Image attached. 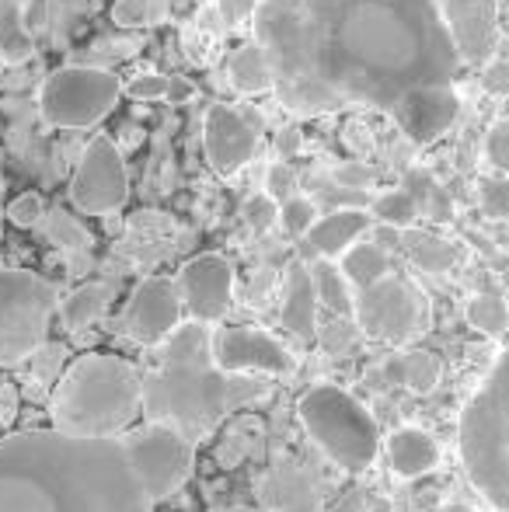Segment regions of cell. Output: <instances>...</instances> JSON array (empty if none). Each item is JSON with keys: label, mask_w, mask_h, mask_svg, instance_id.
<instances>
[{"label": "cell", "mask_w": 509, "mask_h": 512, "mask_svg": "<svg viewBox=\"0 0 509 512\" xmlns=\"http://www.w3.org/2000/svg\"><path fill=\"white\" fill-rule=\"evenodd\" d=\"M440 377H443V366L433 352H422V349H412L401 356V380L412 394H433L440 387Z\"/></svg>", "instance_id": "obj_31"}, {"label": "cell", "mask_w": 509, "mask_h": 512, "mask_svg": "<svg viewBox=\"0 0 509 512\" xmlns=\"http://www.w3.org/2000/svg\"><path fill=\"white\" fill-rule=\"evenodd\" d=\"M182 293L171 276H150L133 290L119 317V331L133 345H161L182 324Z\"/></svg>", "instance_id": "obj_13"}, {"label": "cell", "mask_w": 509, "mask_h": 512, "mask_svg": "<svg viewBox=\"0 0 509 512\" xmlns=\"http://www.w3.org/2000/svg\"><path fill=\"white\" fill-rule=\"evenodd\" d=\"M269 394L258 377H234L217 366H157L143 373V415L147 422L175 425L189 439L210 432L234 408Z\"/></svg>", "instance_id": "obj_4"}, {"label": "cell", "mask_w": 509, "mask_h": 512, "mask_svg": "<svg viewBox=\"0 0 509 512\" xmlns=\"http://www.w3.org/2000/svg\"><path fill=\"white\" fill-rule=\"evenodd\" d=\"M401 248H405L408 262L415 265V269L422 272H433V276H440V272H450L457 262V248L447 241V237L440 234H429V230H401Z\"/></svg>", "instance_id": "obj_23"}, {"label": "cell", "mask_w": 509, "mask_h": 512, "mask_svg": "<svg viewBox=\"0 0 509 512\" xmlns=\"http://www.w3.org/2000/svg\"><path fill=\"white\" fill-rule=\"evenodd\" d=\"M464 67H485L499 42V0H436Z\"/></svg>", "instance_id": "obj_14"}, {"label": "cell", "mask_w": 509, "mask_h": 512, "mask_svg": "<svg viewBox=\"0 0 509 512\" xmlns=\"http://www.w3.org/2000/svg\"><path fill=\"white\" fill-rule=\"evenodd\" d=\"M279 321H283V328L290 331V335H297L300 342H314V335H318V293H314L311 265H304V262L290 265Z\"/></svg>", "instance_id": "obj_20"}, {"label": "cell", "mask_w": 509, "mask_h": 512, "mask_svg": "<svg viewBox=\"0 0 509 512\" xmlns=\"http://www.w3.org/2000/svg\"><path fill=\"white\" fill-rule=\"evenodd\" d=\"M255 42L297 115L394 112L408 91L450 88L464 67L436 0H258Z\"/></svg>", "instance_id": "obj_1"}, {"label": "cell", "mask_w": 509, "mask_h": 512, "mask_svg": "<svg viewBox=\"0 0 509 512\" xmlns=\"http://www.w3.org/2000/svg\"><path fill=\"white\" fill-rule=\"evenodd\" d=\"M265 196L276 199V203H286V199H293V189H297V175H293L290 164H272L269 175H265Z\"/></svg>", "instance_id": "obj_41"}, {"label": "cell", "mask_w": 509, "mask_h": 512, "mask_svg": "<svg viewBox=\"0 0 509 512\" xmlns=\"http://www.w3.org/2000/svg\"><path fill=\"white\" fill-rule=\"evenodd\" d=\"M227 74H231L234 91H241V95H265V91L276 88L272 67L258 42H245V46L234 49L231 63H227Z\"/></svg>", "instance_id": "obj_24"}, {"label": "cell", "mask_w": 509, "mask_h": 512, "mask_svg": "<svg viewBox=\"0 0 509 512\" xmlns=\"http://www.w3.org/2000/svg\"><path fill=\"white\" fill-rule=\"evenodd\" d=\"M276 150L283 154V161L297 154V150H300V133H297V129H283V133H279V140H276Z\"/></svg>", "instance_id": "obj_48"}, {"label": "cell", "mask_w": 509, "mask_h": 512, "mask_svg": "<svg viewBox=\"0 0 509 512\" xmlns=\"http://www.w3.org/2000/svg\"><path fill=\"white\" fill-rule=\"evenodd\" d=\"M217 7H220V18H224V25L238 28V25H245L248 18H255L258 0H217Z\"/></svg>", "instance_id": "obj_44"}, {"label": "cell", "mask_w": 509, "mask_h": 512, "mask_svg": "<svg viewBox=\"0 0 509 512\" xmlns=\"http://www.w3.org/2000/svg\"><path fill=\"white\" fill-rule=\"evenodd\" d=\"M241 213H245V223H248V227H252L255 234H262V230H269L272 223L279 220V203H276V199L265 196V192H258V196L248 199Z\"/></svg>", "instance_id": "obj_38"}, {"label": "cell", "mask_w": 509, "mask_h": 512, "mask_svg": "<svg viewBox=\"0 0 509 512\" xmlns=\"http://www.w3.org/2000/svg\"><path fill=\"white\" fill-rule=\"evenodd\" d=\"M63 356H67V352H63V345H42L39 352H35L32 356V366H35V377L39 380H60V363H63Z\"/></svg>", "instance_id": "obj_42"}, {"label": "cell", "mask_w": 509, "mask_h": 512, "mask_svg": "<svg viewBox=\"0 0 509 512\" xmlns=\"http://www.w3.org/2000/svg\"><path fill=\"white\" fill-rule=\"evenodd\" d=\"M370 216H377V220H381V227L412 230L415 216H419V206H415V199L408 196L405 189H391V192H384V196L374 199Z\"/></svg>", "instance_id": "obj_32"}, {"label": "cell", "mask_w": 509, "mask_h": 512, "mask_svg": "<svg viewBox=\"0 0 509 512\" xmlns=\"http://www.w3.org/2000/svg\"><path fill=\"white\" fill-rule=\"evenodd\" d=\"M363 512H394V502L391 499H374V502H367V506H363Z\"/></svg>", "instance_id": "obj_49"}, {"label": "cell", "mask_w": 509, "mask_h": 512, "mask_svg": "<svg viewBox=\"0 0 509 512\" xmlns=\"http://www.w3.org/2000/svg\"><path fill=\"white\" fill-rule=\"evenodd\" d=\"M353 317L360 335L384 345H405L429 328V300L408 279L384 276L381 283L356 293Z\"/></svg>", "instance_id": "obj_10"}, {"label": "cell", "mask_w": 509, "mask_h": 512, "mask_svg": "<svg viewBox=\"0 0 509 512\" xmlns=\"http://www.w3.org/2000/svg\"><path fill=\"white\" fill-rule=\"evenodd\" d=\"M178 293L182 307L192 314V321L217 324L227 317L234 300V269L224 255H196L178 272Z\"/></svg>", "instance_id": "obj_15"}, {"label": "cell", "mask_w": 509, "mask_h": 512, "mask_svg": "<svg viewBox=\"0 0 509 512\" xmlns=\"http://www.w3.org/2000/svg\"><path fill=\"white\" fill-rule=\"evenodd\" d=\"M297 415L311 443L342 471H367L381 453V432H377L374 415L342 387H307Z\"/></svg>", "instance_id": "obj_6"}, {"label": "cell", "mask_w": 509, "mask_h": 512, "mask_svg": "<svg viewBox=\"0 0 509 512\" xmlns=\"http://www.w3.org/2000/svg\"><path fill=\"white\" fill-rule=\"evenodd\" d=\"M119 450H123L129 471L150 499V506L175 495L196 467V446L175 425L147 422L143 429L126 432L119 439Z\"/></svg>", "instance_id": "obj_8"}, {"label": "cell", "mask_w": 509, "mask_h": 512, "mask_svg": "<svg viewBox=\"0 0 509 512\" xmlns=\"http://www.w3.org/2000/svg\"><path fill=\"white\" fill-rule=\"evenodd\" d=\"M129 196V171L109 136H95L70 178V203L88 216L116 213Z\"/></svg>", "instance_id": "obj_11"}, {"label": "cell", "mask_w": 509, "mask_h": 512, "mask_svg": "<svg viewBox=\"0 0 509 512\" xmlns=\"http://www.w3.org/2000/svg\"><path fill=\"white\" fill-rule=\"evenodd\" d=\"M485 161L509 178V119H499L485 136Z\"/></svg>", "instance_id": "obj_36"}, {"label": "cell", "mask_w": 509, "mask_h": 512, "mask_svg": "<svg viewBox=\"0 0 509 512\" xmlns=\"http://www.w3.org/2000/svg\"><path fill=\"white\" fill-rule=\"evenodd\" d=\"M311 279H314V293L328 310H335L339 317H353V290H349V279L342 276V269L328 258H318L311 262Z\"/></svg>", "instance_id": "obj_27"}, {"label": "cell", "mask_w": 509, "mask_h": 512, "mask_svg": "<svg viewBox=\"0 0 509 512\" xmlns=\"http://www.w3.org/2000/svg\"><path fill=\"white\" fill-rule=\"evenodd\" d=\"M433 189H436V182H433V175L429 171H408V178H405V192L415 199V206H426L429 203V196H433Z\"/></svg>", "instance_id": "obj_45"}, {"label": "cell", "mask_w": 509, "mask_h": 512, "mask_svg": "<svg viewBox=\"0 0 509 512\" xmlns=\"http://www.w3.org/2000/svg\"><path fill=\"white\" fill-rule=\"evenodd\" d=\"M464 314H468L471 328L482 331V335H489V338H503L509 328V307L503 297H496V293H478V297H471L468 307H464Z\"/></svg>", "instance_id": "obj_30"}, {"label": "cell", "mask_w": 509, "mask_h": 512, "mask_svg": "<svg viewBox=\"0 0 509 512\" xmlns=\"http://www.w3.org/2000/svg\"><path fill=\"white\" fill-rule=\"evenodd\" d=\"M374 168L370 164H363V161H346V164H339V168L332 171V182L339 185V189H346V192H363V189H370L374 185Z\"/></svg>", "instance_id": "obj_37"}, {"label": "cell", "mask_w": 509, "mask_h": 512, "mask_svg": "<svg viewBox=\"0 0 509 512\" xmlns=\"http://www.w3.org/2000/svg\"><path fill=\"white\" fill-rule=\"evenodd\" d=\"M46 237L60 251H67V255L74 258V262H70L74 265V272H81V258L88 262L91 237H88V230H84L81 223L67 213V209H49L46 213Z\"/></svg>", "instance_id": "obj_29"}, {"label": "cell", "mask_w": 509, "mask_h": 512, "mask_svg": "<svg viewBox=\"0 0 509 512\" xmlns=\"http://www.w3.org/2000/svg\"><path fill=\"white\" fill-rule=\"evenodd\" d=\"M367 227H370L367 209H360V206L332 209L328 216L314 220V227L300 237V241H304L300 248H304V255H311L314 262H318V258L332 262V258L346 255V251L360 241V234H367Z\"/></svg>", "instance_id": "obj_19"}, {"label": "cell", "mask_w": 509, "mask_h": 512, "mask_svg": "<svg viewBox=\"0 0 509 512\" xmlns=\"http://www.w3.org/2000/svg\"><path fill=\"white\" fill-rule=\"evenodd\" d=\"M478 199H482V213L492 220L509 216V182L506 178H482L478 182Z\"/></svg>", "instance_id": "obj_35"}, {"label": "cell", "mask_w": 509, "mask_h": 512, "mask_svg": "<svg viewBox=\"0 0 509 512\" xmlns=\"http://www.w3.org/2000/svg\"><path fill=\"white\" fill-rule=\"evenodd\" d=\"M461 460L496 512H509V352L464 408Z\"/></svg>", "instance_id": "obj_5"}, {"label": "cell", "mask_w": 509, "mask_h": 512, "mask_svg": "<svg viewBox=\"0 0 509 512\" xmlns=\"http://www.w3.org/2000/svg\"><path fill=\"white\" fill-rule=\"evenodd\" d=\"M279 220H283V230L290 237H304L307 230L314 227V220H318V209H314L311 199L293 196V199H286V203L279 206Z\"/></svg>", "instance_id": "obj_34"}, {"label": "cell", "mask_w": 509, "mask_h": 512, "mask_svg": "<svg viewBox=\"0 0 509 512\" xmlns=\"http://www.w3.org/2000/svg\"><path fill=\"white\" fill-rule=\"evenodd\" d=\"M387 467H391L394 478H422V474L436 471L443 460L440 443L429 436L426 429H415V425H405V429H394L387 436Z\"/></svg>", "instance_id": "obj_21"}, {"label": "cell", "mask_w": 509, "mask_h": 512, "mask_svg": "<svg viewBox=\"0 0 509 512\" xmlns=\"http://www.w3.org/2000/svg\"><path fill=\"white\" fill-rule=\"evenodd\" d=\"M258 506L265 512H321V488L300 464H272L258 481Z\"/></svg>", "instance_id": "obj_18"}, {"label": "cell", "mask_w": 509, "mask_h": 512, "mask_svg": "<svg viewBox=\"0 0 509 512\" xmlns=\"http://www.w3.org/2000/svg\"><path fill=\"white\" fill-rule=\"evenodd\" d=\"M443 512H475V509H464V506H450V509H443Z\"/></svg>", "instance_id": "obj_50"}, {"label": "cell", "mask_w": 509, "mask_h": 512, "mask_svg": "<svg viewBox=\"0 0 509 512\" xmlns=\"http://www.w3.org/2000/svg\"><path fill=\"white\" fill-rule=\"evenodd\" d=\"M168 81L171 77L164 74H140L126 84V95L133 102H161V98H168Z\"/></svg>", "instance_id": "obj_39"}, {"label": "cell", "mask_w": 509, "mask_h": 512, "mask_svg": "<svg viewBox=\"0 0 509 512\" xmlns=\"http://www.w3.org/2000/svg\"><path fill=\"white\" fill-rule=\"evenodd\" d=\"M213 363L234 377H290L297 356L265 328H220L213 331Z\"/></svg>", "instance_id": "obj_12"}, {"label": "cell", "mask_w": 509, "mask_h": 512, "mask_svg": "<svg viewBox=\"0 0 509 512\" xmlns=\"http://www.w3.org/2000/svg\"><path fill=\"white\" fill-rule=\"evenodd\" d=\"M157 366H217L213 328L203 321H182L161 345H154Z\"/></svg>", "instance_id": "obj_22"}, {"label": "cell", "mask_w": 509, "mask_h": 512, "mask_svg": "<svg viewBox=\"0 0 509 512\" xmlns=\"http://www.w3.org/2000/svg\"><path fill=\"white\" fill-rule=\"evenodd\" d=\"M0 237H4V213H0Z\"/></svg>", "instance_id": "obj_51"}, {"label": "cell", "mask_w": 509, "mask_h": 512, "mask_svg": "<svg viewBox=\"0 0 509 512\" xmlns=\"http://www.w3.org/2000/svg\"><path fill=\"white\" fill-rule=\"evenodd\" d=\"M196 95V88H192L185 77H171L168 81V102L171 105H182V102H189V98Z\"/></svg>", "instance_id": "obj_46"}, {"label": "cell", "mask_w": 509, "mask_h": 512, "mask_svg": "<svg viewBox=\"0 0 509 512\" xmlns=\"http://www.w3.org/2000/svg\"><path fill=\"white\" fill-rule=\"evenodd\" d=\"M227 512H255V509H227Z\"/></svg>", "instance_id": "obj_52"}, {"label": "cell", "mask_w": 509, "mask_h": 512, "mask_svg": "<svg viewBox=\"0 0 509 512\" xmlns=\"http://www.w3.org/2000/svg\"><path fill=\"white\" fill-rule=\"evenodd\" d=\"M426 209L433 213V220H450V199H447V192H443L440 185L433 189V196H429Z\"/></svg>", "instance_id": "obj_47"}, {"label": "cell", "mask_w": 509, "mask_h": 512, "mask_svg": "<svg viewBox=\"0 0 509 512\" xmlns=\"http://www.w3.org/2000/svg\"><path fill=\"white\" fill-rule=\"evenodd\" d=\"M28 0H0V60L25 63L35 49V39L25 25Z\"/></svg>", "instance_id": "obj_26"}, {"label": "cell", "mask_w": 509, "mask_h": 512, "mask_svg": "<svg viewBox=\"0 0 509 512\" xmlns=\"http://www.w3.org/2000/svg\"><path fill=\"white\" fill-rule=\"evenodd\" d=\"M143 415V373L123 356L91 352L60 373L49 394L53 432L81 443H119Z\"/></svg>", "instance_id": "obj_3"}, {"label": "cell", "mask_w": 509, "mask_h": 512, "mask_svg": "<svg viewBox=\"0 0 509 512\" xmlns=\"http://www.w3.org/2000/svg\"><path fill=\"white\" fill-rule=\"evenodd\" d=\"M123 84L105 67H60L42 84L39 108L42 119L56 129H88L98 126L116 108Z\"/></svg>", "instance_id": "obj_9"}, {"label": "cell", "mask_w": 509, "mask_h": 512, "mask_svg": "<svg viewBox=\"0 0 509 512\" xmlns=\"http://www.w3.org/2000/svg\"><path fill=\"white\" fill-rule=\"evenodd\" d=\"M461 115V98L454 88H415L394 105V119H398L401 133L415 143V147H429L436 143Z\"/></svg>", "instance_id": "obj_17"}, {"label": "cell", "mask_w": 509, "mask_h": 512, "mask_svg": "<svg viewBox=\"0 0 509 512\" xmlns=\"http://www.w3.org/2000/svg\"><path fill=\"white\" fill-rule=\"evenodd\" d=\"M60 293L49 279L0 262V366H18L46 345Z\"/></svg>", "instance_id": "obj_7"}, {"label": "cell", "mask_w": 509, "mask_h": 512, "mask_svg": "<svg viewBox=\"0 0 509 512\" xmlns=\"http://www.w3.org/2000/svg\"><path fill=\"white\" fill-rule=\"evenodd\" d=\"M353 338H356L353 328H349V324L342 321V317H339V321H332L325 331H321V342H325V349L332 352V356H346V352L353 349Z\"/></svg>", "instance_id": "obj_43"}, {"label": "cell", "mask_w": 509, "mask_h": 512, "mask_svg": "<svg viewBox=\"0 0 509 512\" xmlns=\"http://www.w3.org/2000/svg\"><path fill=\"white\" fill-rule=\"evenodd\" d=\"M203 147L206 161L217 175L231 178L245 168L258 150V129L238 108L231 105H210L203 119Z\"/></svg>", "instance_id": "obj_16"}, {"label": "cell", "mask_w": 509, "mask_h": 512, "mask_svg": "<svg viewBox=\"0 0 509 512\" xmlns=\"http://www.w3.org/2000/svg\"><path fill=\"white\" fill-rule=\"evenodd\" d=\"M168 7L164 0H116L112 7V21L119 28H150V25H161Z\"/></svg>", "instance_id": "obj_33"}, {"label": "cell", "mask_w": 509, "mask_h": 512, "mask_svg": "<svg viewBox=\"0 0 509 512\" xmlns=\"http://www.w3.org/2000/svg\"><path fill=\"white\" fill-rule=\"evenodd\" d=\"M46 216V206H42V196H35V192H25V196H18L11 206H7V220L14 223V227H35V223Z\"/></svg>", "instance_id": "obj_40"}, {"label": "cell", "mask_w": 509, "mask_h": 512, "mask_svg": "<svg viewBox=\"0 0 509 512\" xmlns=\"http://www.w3.org/2000/svg\"><path fill=\"white\" fill-rule=\"evenodd\" d=\"M112 297H116V290H112L109 283H84V286H77V290L60 304L63 328H67V331L91 328V324H95L98 317L109 310Z\"/></svg>", "instance_id": "obj_25"}, {"label": "cell", "mask_w": 509, "mask_h": 512, "mask_svg": "<svg viewBox=\"0 0 509 512\" xmlns=\"http://www.w3.org/2000/svg\"><path fill=\"white\" fill-rule=\"evenodd\" d=\"M0 512H154L119 443L60 432L0 439Z\"/></svg>", "instance_id": "obj_2"}, {"label": "cell", "mask_w": 509, "mask_h": 512, "mask_svg": "<svg viewBox=\"0 0 509 512\" xmlns=\"http://www.w3.org/2000/svg\"><path fill=\"white\" fill-rule=\"evenodd\" d=\"M339 269H342V276L353 286H360V290H367V286L381 283L384 276H391V272H387V251L377 248L374 241L353 244V248L342 255Z\"/></svg>", "instance_id": "obj_28"}]
</instances>
